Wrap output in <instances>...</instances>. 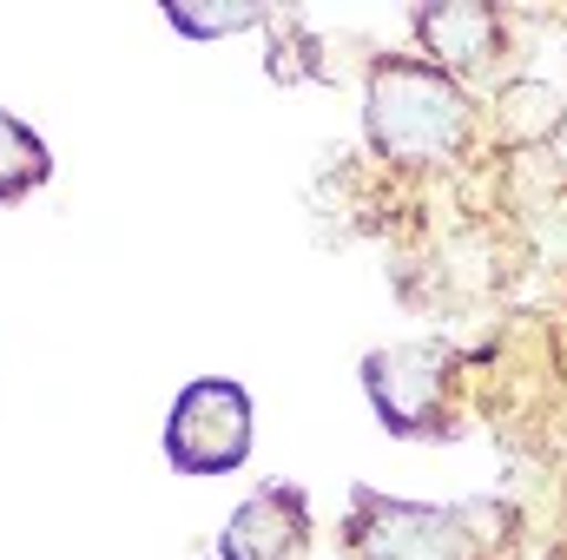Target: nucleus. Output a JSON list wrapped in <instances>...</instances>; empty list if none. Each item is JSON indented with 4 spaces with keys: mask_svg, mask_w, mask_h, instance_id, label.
Here are the masks:
<instances>
[{
    "mask_svg": "<svg viewBox=\"0 0 567 560\" xmlns=\"http://www.w3.org/2000/svg\"><path fill=\"white\" fill-rule=\"evenodd\" d=\"M423 40H429V53H435V66L449 60L455 73H468V66L488 53L495 20H488V7H429L423 13Z\"/></svg>",
    "mask_w": 567,
    "mask_h": 560,
    "instance_id": "nucleus-6",
    "label": "nucleus"
},
{
    "mask_svg": "<svg viewBox=\"0 0 567 560\" xmlns=\"http://www.w3.org/2000/svg\"><path fill=\"white\" fill-rule=\"evenodd\" d=\"M442 376H449V356L435 343H403V350L370 356V396H377L383 422L403 428V435L429 428L435 396H442Z\"/></svg>",
    "mask_w": 567,
    "mask_h": 560,
    "instance_id": "nucleus-3",
    "label": "nucleus"
},
{
    "mask_svg": "<svg viewBox=\"0 0 567 560\" xmlns=\"http://www.w3.org/2000/svg\"><path fill=\"white\" fill-rule=\"evenodd\" d=\"M165 455L185 475H225L251 455V396L238 383H192L172 422H165Z\"/></svg>",
    "mask_w": 567,
    "mask_h": 560,
    "instance_id": "nucleus-2",
    "label": "nucleus"
},
{
    "mask_svg": "<svg viewBox=\"0 0 567 560\" xmlns=\"http://www.w3.org/2000/svg\"><path fill=\"white\" fill-rule=\"evenodd\" d=\"M535 106H555V93L535 86V80L508 86V93H502V133H508V139H542V133L555 126V113H535Z\"/></svg>",
    "mask_w": 567,
    "mask_h": 560,
    "instance_id": "nucleus-9",
    "label": "nucleus"
},
{
    "mask_svg": "<svg viewBox=\"0 0 567 560\" xmlns=\"http://www.w3.org/2000/svg\"><path fill=\"white\" fill-rule=\"evenodd\" d=\"M462 126H468V100L442 66H423V60L377 66V80H370V139H377L383 158H403V165L442 158V152H455Z\"/></svg>",
    "mask_w": 567,
    "mask_h": 560,
    "instance_id": "nucleus-1",
    "label": "nucleus"
},
{
    "mask_svg": "<svg viewBox=\"0 0 567 560\" xmlns=\"http://www.w3.org/2000/svg\"><path fill=\"white\" fill-rule=\"evenodd\" d=\"M47 178V145L33 139L20 120L0 113V198H20Z\"/></svg>",
    "mask_w": 567,
    "mask_h": 560,
    "instance_id": "nucleus-7",
    "label": "nucleus"
},
{
    "mask_svg": "<svg viewBox=\"0 0 567 560\" xmlns=\"http://www.w3.org/2000/svg\"><path fill=\"white\" fill-rule=\"evenodd\" d=\"M357 560H455V521L435 508L390 501L357 528Z\"/></svg>",
    "mask_w": 567,
    "mask_h": 560,
    "instance_id": "nucleus-5",
    "label": "nucleus"
},
{
    "mask_svg": "<svg viewBox=\"0 0 567 560\" xmlns=\"http://www.w3.org/2000/svg\"><path fill=\"white\" fill-rule=\"evenodd\" d=\"M310 548V521H303V495L297 488H265L251 495L231 521H225V560H303Z\"/></svg>",
    "mask_w": 567,
    "mask_h": 560,
    "instance_id": "nucleus-4",
    "label": "nucleus"
},
{
    "mask_svg": "<svg viewBox=\"0 0 567 560\" xmlns=\"http://www.w3.org/2000/svg\"><path fill=\"white\" fill-rule=\"evenodd\" d=\"M165 20L178 27V33H192V40H218V33H238V27H258V7H192V0H172L165 7Z\"/></svg>",
    "mask_w": 567,
    "mask_h": 560,
    "instance_id": "nucleus-8",
    "label": "nucleus"
}]
</instances>
